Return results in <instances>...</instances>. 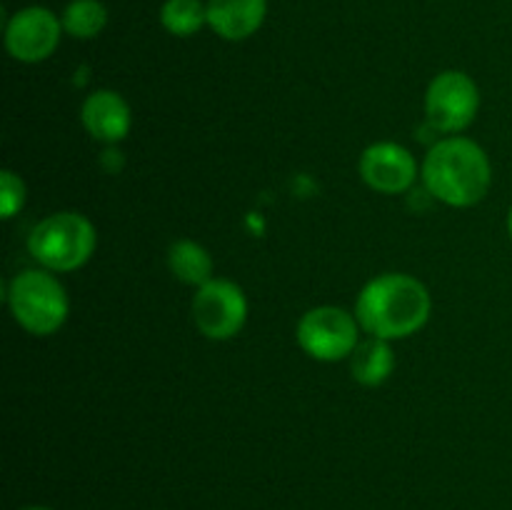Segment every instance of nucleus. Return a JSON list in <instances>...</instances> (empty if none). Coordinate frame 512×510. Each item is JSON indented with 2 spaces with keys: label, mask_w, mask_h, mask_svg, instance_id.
<instances>
[{
  "label": "nucleus",
  "mask_w": 512,
  "mask_h": 510,
  "mask_svg": "<svg viewBox=\"0 0 512 510\" xmlns=\"http://www.w3.org/2000/svg\"><path fill=\"white\" fill-rule=\"evenodd\" d=\"M428 288L408 273H385L370 280L358 295L355 318L373 338L398 340L418 333L430 318Z\"/></svg>",
  "instance_id": "1"
},
{
  "label": "nucleus",
  "mask_w": 512,
  "mask_h": 510,
  "mask_svg": "<svg viewBox=\"0 0 512 510\" xmlns=\"http://www.w3.org/2000/svg\"><path fill=\"white\" fill-rule=\"evenodd\" d=\"M425 190L453 208H470L488 195L493 168L475 140L445 138L430 148L423 163Z\"/></svg>",
  "instance_id": "2"
},
{
  "label": "nucleus",
  "mask_w": 512,
  "mask_h": 510,
  "mask_svg": "<svg viewBox=\"0 0 512 510\" xmlns=\"http://www.w3.org/2000/svg\"><path fill=\"white\" fill-rule=\"evenodd\" d=\"M98 245L93 223L85 215L63 210L40 220L28 235V250L50 273H70L90 260Z\"/></svg>",
  "instance_id": "3"
},
{
  "label": "nucleus",
  "mask_w": 512,
  "mask_h": 510,
  "mask_svg": "<svg viewBox=\"0 0 512 510\" xmlns=\"http://www.w3.org/2000/svg\"><path fill=\"white\" fill-rule=\"evenodd\" d=\"M10 313L33 335H53L68 318V295L50 270H25L10 280Z\"/></svg>",
  "instance_id": "4"
},
{
  "label": "nucleus",
  "mask_w": 512,
  "mask_h": 510,
  "mask_svg": "<svg viewBox=\"0 0 512 510\" xmlns=\"http://www.w3.org/2000/svg\"><path fill=\"white\" fill-rule=\"evenodd\" d=\"M360 343V323L348 310L320 305L308 310L298 323V345L315 360L335 363L353 355Z\"/></svg>",
  "instance_id": "5"
},
{
  "label": "nucleus",
  "mask_w": 512,
  "mask_h": 510,
  "mask_svg": "<svg viewBox=\"0 0 512 510\" xmlns=\"http://www.w3.org/2000/svg\"><path fill=\"white\" fill-rule=\"evenodd\" d=\"M480 110V90L463 70L435 75L425 93V118L438 133H463Z\"/></svg>",
  "instance_id": "6"
},
{
  "label": "nucleus",
  "mask_w": 512,
  "mask_h": 510,
  "mask_svg": "<svg viewBox=\"0 0 512 510\" xmlns=\"http://www.w3.org/2000/svg\"><path fill=\"white\" fill-rule=\"evenodd\" d=\"M193 320L210 340H230L248 320V300L233 280L213 278L200 285L193 298Z\"/></svg>",
  "instance_id": "7"
},
{
  "label": "nucleus",
  "mask_w": 512,
  "mask_h": 510,
  "mask_svg": "<svg viewBox=\"0 0 512 510\" xmlns=\"http://www.w3.org/2000/svg\"><path fill=\"white\" fill-rule=\"evenodd\" d=\"M63 20L43 5H28L5 23V48L20 63L50 58L60 43Z\"/></svg>",
  "instance_id": "8"
},
{
  "label": "nucleus",
  "mask_w": 512,
  "mask_h": 510,
  "mask_svg": "<svg viewBox=\"0 0 512 510\" xmlns=\"http://www.w3.org/2000/svg\"><path fill=\"white\" fill-rule=\"evenodd\" d=\"M360 175L378 193L400 195L413 188L418 178V163L403 145L375 143L360 155Z\"/></svg>",
  "instance_id": "9"
},
{
  "label": "nucleus",
  "mask_w": 512,
  "mask_h": 510,
  "mask_svg": "<svg viewBox=\"0 0 512 510\" xmlns=\"http://www.w3.org/2000/svg\"><path fill=\"white\" fill-rule=\"evenodd\" d=\"M80 120H83L85 130L95 140L108 145L120 143L130 133V125H133L128 103L115 90H95V93H90L85 98L83 108H80Z\"/></svg>",
  "instance_id": "10"
},
{
  "label": "nucleus",
  "mask_w": 512,
  "mask_h": 510,
  "mask_svg": "<svg viewBox=\"0 0 512 510\" xmlns=\"http://www.w3.org/2000/svg\"><path fill=\"white\" fill-rule=\"evenodd\" d=\"M268 0H208V25L225 40H245L260 30Z\"/></svg>",
  "instance_id": "11"
},
{
  "label": "nucleus",
  "mask_w": 512,
  "mask_h": 510,
  "mask_svg": "<svg viewBox=\"0 0 512 510\" xmlns=\"http://www.w3.org/2000/svg\"><path fill=\"white\" fill-rule=\"evenodd\" d=\"M395 353L390 348V340L373 338L360 340L358 348L350 355V373L360 385H380L393 375Z\"/></svg>",
  "instance_id": "12"
},
{
  "label": "nucleus",
  "mask_w": 512,
  "mask_h": 510,
  "mask_svg": "<svg viewBox=\"0 0 512 510\" xmlns=\"http://www.w3.org/2000/svg\"><path fill=\"white\" fill-rule=\"evenodd\" d=\"M168 268L180 283L200 285L213 280V258L208 250L195 240H175L168 250Z\"/></svg>",
  "instance_id": "13"
},
{
  "label": "nucleus",
  "mask_w": 512,
  "mask_h": 510,
  "mask_svg": "<svg viewBox=\"0 0 512 510\" xmlns=\"http://www.w3.org/2000/svg\"><path fill=\"white\" fill-rule=\"evenodd\" d=\"M60 20L70 38L90 40L103 33L108 25V8L100 0H70Z\"/></svg>",
  "instance_id": "14"
},
{
  "label": "nucleus",
  "mask_w": 512,
  "mask_h": 510,
  "mask_svg": "<svg viewBox=\"0 0 512 510\" xmlns=\"http://www.w3.org/2000/svg\"><path fill=\"white\" fill-rule=\"evenodd\" d=\"M160 25L170 35L190 38L208 25V3L203 0H165L160 8Z\"/></svg>",
  "instance_id": "15"
},
{
  "label": "nucleus",
  "mask_w": 512,
  "mask_h": 510,
  "mask_svg": "<svg viewBox=\"0 0 512 510\" xmlns=\"http://www.w3.org/2000/svg\"><path fill=\"white\" fill-rule=\"evenodd\" d=\"M0 203H3V218H13L25 203V185L20 180V175H15L13 170H3L0 175Z\"/></svg>",
  "instance_id": "16"
},
{
  "label": "nucleus",
  "mask_w": 512,
  "mask_h": 510,
  "mask_svg": "<svg viewBox=\"0 0 512 510\" xmlns=\"http://www.w3.org/2000/svg\"><path fill=\"white\" fill-rule=\"evenodd\" d=\"M20 510H50V508H43V505H28V508H20Z\"/></svg>",
  "instance_id": "17"
},
{
  "label": "nucleus",
  "mask_w": 512,
  "mask_h": 510,
  "mask_svg": "<svg viewBox=\"0 0 512 510\" xmlns=\"http://www.w3.org/2000/svg\"><path fill=\"white\" fill-rule=\"evenodd\" d=\"M508 233H510V238H512V208H510V213H508Z\"/></svg>",
  "instance_id": "18"
}]
</instances>
